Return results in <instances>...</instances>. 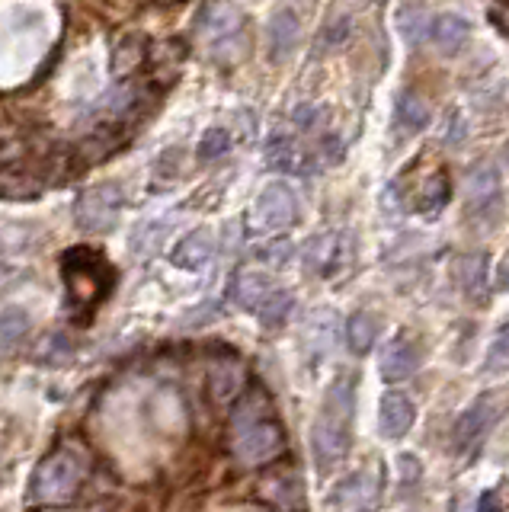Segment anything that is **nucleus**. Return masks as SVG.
I'll list each match as a JSON object with an SVG mask.
<instances>
[{"label":"nucleus","instance_id":"f257e3e1","mask_svg":"<svg viewBox=\"0 0 509 512\" xmlns=\"http://www.w3.org/2000/svg\"><path fill=\"white\" fill-rule=\"evenodd\" d=\"M228 442L231 455L244 468H263V464L276 461L285 452V429L276 416L273 400L263 388L241 391V397H237L231 410Z\"/></svg>","mask_w":509,"mask_h":512},{"label":"nucleus","instance_id":"f03ea898","mask_svg":"<svg viewBox=\"0 0 509 512\" xmlns=\"http://www.w3.org/2000/svg\"><path fill=\"white\" fill-rule=\"evenodd\" d=\"M353 442V381L337 378L324 397V407L311 426V452L321 471L340 464Z\"/></svg>","mask_w":509,"mask_h":512},{"label":"nucleus","instance_id":"7ed1b4c3","mask_svg":"<svg viewBox=\"0 0 509 512\" xmlns=\"http://www.w3.org/2000/svg\"><path fill=\"white\" fill-rule=\"evenodd\" d=\"M87 471H90V464L81 448L58 445L55 452H49L39 461V468L29 477V503H36V506L68 503L77 493V487L84 484Z\"/></svg>","mask_w":509,"mask_h":512},{"label":"nucleus","instance_id":"20e7f679","mask_svg":"<svg viewBox=\"0 0 509 512\" xmlns=\"http://www.w3.org/2000/svg\"><path fill=\"white\" fill-rule=\"evenodd\" d=\"M61 272H65L68 285V304L81 314H93L113 292V269L103 263L97 250L74 247L61 260Z\"/></svg>","mask_w":509,"mask_h":512},{"label":"nucleus","instance_id":"39448f33","mask_svg":"<svg viewBox=\"0 0 509 512\" xmlns=\"http://www.w3.org/2000/svg\"><path fill=\"white\" fill-rule=\"evenodd\" d=\"M125 208V192L119 183H100L90 186L74 205L77 228L87 234H109L119 224Z\"/></svg>","mask_w":509,"mask_h":512},{"label":"nucleus","instance_id":"423d86ee","mask_svg":"<svg viewBox=\"0 0 509 512\" xmlns=\"http://www.w3.org/2000/svg\"><path fill=\"white\" fill-rule=\"evenodd\" d=\"M298 221V196L289 183H269L250 208L253 234H279Z\"/></svg>","mask_w":509,"mask_h":512},{"label":"nucleus","instance_id":"0eeeda50","mask_svg":"<svg viewBox=\"0 0 509 512\" xmlns=\"http://www.w3.org/2000/svg\"><path fill=\"white\" fill-rule=\"evenodd\" d=\"M509 410V391H484L477 400H471L468 410L455 423V448H471L487 429Z\"/></svg>","mask_w":509,"mask_h":512},{"label":"nucleus","instance_id":"6e6552de","mask_svg":"<svg viewBox=\"0 0 509 512\" xmlns=\"http://www.w3.org/2000/svg\"><path fill=\"white\" fill-rule=\"evenodd\" d=\"M205 39H209L212 55H231L241 58L244 52V13L237 7L221 4L209 13V23H205Z\"/></svg>","mask_w":509,"mask_h":512},{"label":"nucleus","instance_id":"1a4fd4ad","mask_svg":"<svg viewBox=\"0 0 509 512\" xmlns=\"http://www.w3.org/2000/svg\"><path fill=\"white\" fill-rule=\"evenodd\" d=\"M420 362H423L420 343L410 340V336H394V340L385 346V352H381L378 372L388 384H401V381H407L413 372H417Z\"/></svg>","mask_w":509,"mask_h":512},{"label":"nucleus","instance_id":"9d476101","mask_svg":"<svg viewBox=\"0 0 509 512\" xmlns=\"http://www.w3.org/2000/svg\"><path fill=\"white\" fill-rule=\"evenodd\" d=\"M413 420H417V407L413 400L401 391H388L381 397V407H378V429L385 439H404Z\"/></svg>","mask_w":509,"mask_h":512},{"label":"nucleus","instance_id":"9b49d317","mask_svg":"<svg viewBox=\"0 0 509 512\" xmlns=\"http://www.w3.org/2000/svg\"><path fill=\"white\" fill-rule=\"evenodd\" d=\"M378 500V477L375 471H356L346 480H340L330 496V506L340 509H369Z\"/></svg>","mask_w":509,"mask_h":512},{"label":"nucleus","instance_id":"f8f14e48","mask_svg":"<svg viewBox=\"0 0 509 512\" xmlns=\"http://www.w3.org/2000/svg\"><path fill=\"white\" fill-rule=\"evenodd\" d=\"M151 58L148 52V39L141 32H129L125 39L116 42L113 55H109V71H113V80H129L135 77V71L145 68V61Z\"/></svg>","mask_w":509,"mask_h":512},{"label":"nucleus","instance_id":"ddd939ff","mask_svg":"<svg viewBox=\"0 0 509 512\" xmlns=\"http://www.w3.org/2000/svg\"><path fill=\"white\" fill-rule=\"evenodd\" d=\"M298 36H301V20L292 7H282L273 13V20H269V29H266V39H269V58L273 61H285L298 45Z\"/></svg>","mask_w":509,"mask_h":512},{"label":"nucleus","instance_id":"4468645a","mask_svg":"<svg viewBox=\"0 0 509 512\" xmlns=\"http://www.w3.org/2000/svg\"><path fill=\"white\" fill-rule=\"evenodd\" d=\"M429 39H433V45L442 55H458L471 39V23L458 13H439L429 23Z\"/></svg>","mask_w":509,"mask_h":512},{"label":"nucleus","instance_id":"2eb2a0df","mask_svg":"<svg viewBox=\"0 0 509 512\" xmlns=\"http://www.w3.org/2000/svg\"><path fill=\"white\" fill-rule=\"evenodd\" d=\"M212 253H215V237L212 231H193V234H186L177 250H173V266H180V269H189V272H199L212 263Z\"/></svg>","mask_w":509,"mask_h":512},{"label":"nucleus","instance_id":"dca6fc26","mask_svg":"<svg viewBox=\"0 0 509 512\" xmlns=\"http://www.w3.org/2000/svg\"><path fill=\"white\" fill-rule=\"evenodd\" d=\"M266 164L279 170V173H308L311 170V157L298 148L292 138L276 135L266 144Z\"/></svg>","mask_w":509,"mask_h":512},{"label":"nucleus","instance_id":"f3484780","mask_svg":"<svg viewBox=\"0 0 509 512\" xmlns=\"http://www.w3.org/2000/svg\"><path fill=\"white\" fill-rule=\"evenodd\" d=\"M269 292H273V282H269V276H263V272H253V269L237 272L234 285H231V298H234L237 308H244V311H257Z\"/></svg>","mask_w":509,"mask_h":512},{"label":"nucleus","instance_id":"a211bd4d","mask_svg":"<svg viewBox=\"0 0 509 512\" xmlns=\"http://www.w3.org/2000/svg\"><path fill=\"white\" fill-rule=\"evenodd\" d=\"M500 199V173L493 164H484L471 173L468 180V205L474 212H487L490 205H497Z\"/></svg>","mask_w":509,"mask_h":512},{"label":"nucleus","instance_id":"6ab92c4d","mask_svg":"<svg viewBox=\"0 0 509 512\" xmlns=\"http://www.w3.org/2000/svg\"><path fill=\"white\" fill-rule=\"evenodd\" d=\"M29 327H33V320L23 308L0 311V356H13L26 343Z\"/></svg>","mask_w":509,"mask_h":512},{"label":"nucleus","instance_id":"aec40b11","mask_svg":"<svg viewBox=\"0 0 509 512\" xmlns=\"http://www.w3.org/2000/svg\"><path fill=\"white\" fill-rule=\"evenodd\" d=\"M244 391V368L237 359L228 362H212V394L218 404H228V400L241 397Z\"/></svg>","mask_w":509,"mask_h":512},{"label":"nucleus","instance_id":"412c9836","mask_svg":"<svg viewBox=\"0 0 509 512\" xmlns=\"http://www.w3.org/2000/svg\"><path fill=\"white\" fill-rule=\"evenodd\" d=\"M375 336H378V317L372 311H356L346 320V343L356 356H365L375 346Z\"/></svg>","mask_w":509,"mask_h":512},{"label":"nucleus","instance_id":"4be33fe9","mask_svg":"<svg viewBox=\"0 0 509 512\" xmlns=\"http://www.w3.org/2000/svg\"><path fill=\"white\" fill-rule=\"evenodd\" d=\"M426 122H429V103L420 93L404 90L401 96H397V125H401L407 135L423 132Z\"/></svg>","mask_w":509,"mask_h":512},{"label":"nucleus","instance_id":"5701e85b","mask_svg":"<svg viewBox=\"0 0 509 512\" xmlns=\"http://www.w3.org/2000/svg\"><path fill=\"white\" fill-rule=\"evenodd\" d=\"M340 237L337 234H321V237H314L311 244H308V253H305V260L311 269L317 272H330L333 266L340 263Z\"/></svg>","mask_w":509,"mask_h":512},{"label":"nucleus","instance_id":"b1692460","mask_svg":"<svg viewBox=\"0 0 509 512\" xmlns=\"http://www.w3.org/2000/svg\"><path fill=\"white\" fill-rule=\"evenodd\" d=\"M292 308H295L292 295H289V292H279V288H273V292H269V295L263 298V304L257 308V314H260V320H263L266 327H279V324H285V320H289Z\"/></svg>","mask_w":509,"mask_h":512},{"label":"nucleus","instance_id":"393cba45","mask_svg":"<svg viewBox=\"0 0 509 512\" xmlns=\"http://www.w3.org/2000/svg\"><path fill=\"white\" fill-rule=\"evenodd\" d=\"M509 368V320L497 330V336H493V343L487 349L484 356V372L487 375H503Z\"/></svg>","mask_w":509,"mask_h":512},{"label":"nucleus","instance_id":"a878e982","mask_svg":"<svg viewBox=\"0 0 509 512\" xmlns=\"http://www.w3.org/2000/svg\"><path fill=\"white\" fill-rule=\"evenodd\" d=\"M228 148H231V135L225 128H209L199 141V160H218L228 154Z\"/></svg>","mask_w":509,"mask_h":512},{"label":"nucleus","instance_id":"bb28decb","mask_svg":"<svg viewBox=\"0 0 509 512\" xmlns=\"http://www.w3.org/2000/svg\"><path fill=\"white\" fill-rule=\"evenodd\" d=\"M445 202H449V183H445L442 176H436V180L426 186V196H423V208H420V212H426V208H429V212H439Z\"/></svg>","mask_w":509,"mask_h":512},{"label":"nucleus","instance_id":"cd10ccee","mask_svg":"<svg viewBox=\"0 0 509 512\" xmlns=\"http://www.w3.org/2000/svg\"><path fill=\"white\" fill-rule=\"evenodd\" d=\"M349 26H353V20H349V16H340V20H333V23L327 26V32H324L327 45H337V42H343V39L349 36Z\"/></svg>","mask_w":509,"mask_h":512},{"label":"nucleus","instance_id":"c85d7f7f","mask_svg":"<svg viewBox=\"0 0 509 512\" xmlns=\"http://www.w3.org/2000/svg\"><path fill=\"white\" fill-rule=\"evenodd\" d=\"M321 154L330 160V164H340V160H343V141L337 135H327L321 141Z\"/></svg>","mask_w":509,"mask_h":512},{"label":"nucleus","instance_id":"c756f323","mask_svg":"<svg viewBox=\"0 0 509 512\" xmlns=\"http://www.w3.org/2000/svg\"><path fill=\"white\" fill-rule=\"evenodd\" d=\"M497 282H500V288H509V260H503V266L497 272Z\"/></svg>","mask_w":509,"mask_h":512},{"label":"nucleus","instance_id":"7c9ffc66","mask_svg":"<svg viewBox=\"0 0 509 512\" xmlns=\"http://www.w3.org/2000/svg\"><path fill=\"white\" fill-rule=\"evenodd\" d=\"M161 4H180V0H161Z\"/></svg>","mask_w":509,"mask_h":512}]
</instances>
